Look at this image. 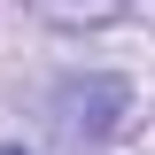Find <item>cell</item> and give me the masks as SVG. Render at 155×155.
Instances as JSON below:
<instances>
[{
    "label": "cell",
    "instance_id": "cell-1",
    "mask_svg": "<svg viewBox=\"0 0 155 155\" xmlns=\"http://www.w3.org/2000/svg\"><path fill=\"white\" fill-rule=\"evenodd\" d=\"M124 85L116 78H85V85H62L54 93V140L62 147H93V140L116 132V116H124Z\"/></svg>",
    "mask_w": 155,
    "mask_h": 155
},
{
    "label": "cell",
    "instance_id": "cell-2",
    "mask_svg": "<svg viewBox=\"0 0 155 155\" xmlns=\"http://www.w3.org/2000/svg\"><path fill=\"white\" fill-rule=\"evenodd\" d=\"M31 8H39L47 23H70V31H78V23H109L124 0H31Z\"/></svg>",
    "mask_w": 155,
    "mask_h": 155
},
{
    "label": "cell",
    "instance_id": "cell-3",
    "mask_svg": "<svg viewBox=\"0 0 155 155\" xmlns=\"http://www.w3.org/2000/svg\"><path fill=\"white\" fill-rule=\"evenodd\" d=\"M0 155H23V147H0Z\"/></svg>",
    "mask_w": 155,
    "mask_h": 155
}]
</instances>
